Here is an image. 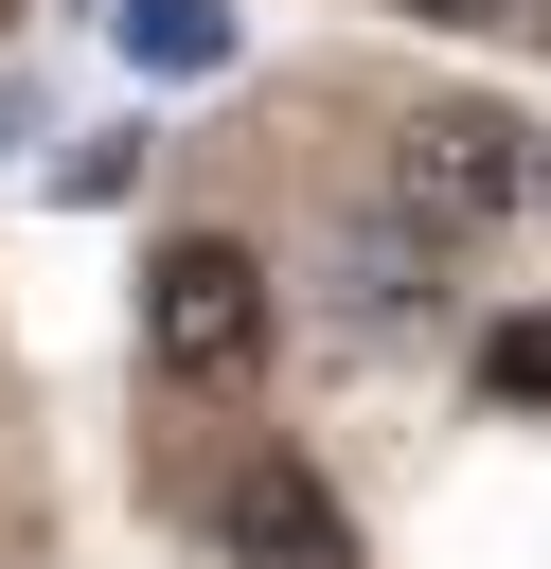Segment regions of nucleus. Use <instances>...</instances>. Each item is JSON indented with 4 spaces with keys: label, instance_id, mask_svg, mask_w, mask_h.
<instances>
[{
    "label": "nucleus",
    "instance_id": "1",
    "mask_svg": "<svg viewBox=\"0 0 551 569\" xmlns=\"http://www.w3.org/2000/svg\"><path fill=\"white\" fill-rule=\"evenodd\" d=\"M249 356H267V267H249L231 231L142 249V373H160V391H231Z\"/></svg>",
    "mask_w": 551,
    "mask_h": 569
},
{
    "label": "nucleus",
    "instance_id": "2",
    "mask_svg": "<svg viewBox=\"0 0 551 569\" xmlns=\"http://www.w3.org/2000/svg\"><path fill=\"white\" fill-rule=\"evenodd\" d=\"M391 196H409L427 231H498V213H533V196H551V160H533V142H515L498 107H444V124H409Z\"/></svg>",
    "mask_w": 551,
    "mask_h": 569
},
{
    "label": "nucleus",
    "instance_id": "3",
    "mask_svg": "<svg viewBox=\"0 0 551 569\" xmlns=\"http://www.w3.org/2000/svg\"><path fill=\"white\" fill-rule=\"evenodd\" d=\"M231 533H249V551H338V516H320L302 462H249V480H231Z\"/></svg>",
    "mask_w": 551,
    "mask_h": 569
},
{
    "label": "nucleus",
    "instance_id": "4",
    "mask_svg": "<svg viewBox=\"0 0 551 569\" xmlns=\"http://www.w3.org/2000/svg\"><path fill=\"white\" fill-rule=\"evenodd\" d=\"M124 53L142 71H231V0H124Z\"/></svg>",
    "mask_w": 551,
    "mask_h": 569
},
{
    "label": "nucleus",
    "instance_id": "5",
    "mask_svg": "<svg viewBox=\"0 0 551 569\" xmlns=\"http://www.w3.org/2000/svg\"><path fill=\"white\" fill-rule=\"evenodd\" d=\"M480 373H498L515 409H551V320H498V356H480Z\"/></svg>",
    "mask_w": 551,
    "mask_h": 569
},
{
    "label": "nucleus",
    "instance_id": "6",
    "mask_svg": "<svg viewBox=\"0 0 551 569\" xmlns=\"http://www.w3.org/2000/svg\"><path fill=\"white\" fill-rule=\"evenodd\" d=\"M409 18H444V36H498V18H533V0H409Z\"/></svg>",
    "mask_w": 551,
    "mask_h": 569
},
{
    "label": "nucleus",
    "instance_id": "7",
    "mask_svg": "<svg viewBox=\"0 0 551 569\" xmlns=\"http://www.w3.org/2000/svg\"><path fill=\"white\" fill-rule=\"evenodd\" d=\"M533 18H551V0H533Z\"/></svg>",
    "mask_w": 551,
    "mask_h": 569
},
{
    "label": "nucleus",
    "instance_id": "8",
    "mask_svg": "<svg viewBox=\"0 0 551 569\" xmlns=\"http://www.w3.org/2000/svg\"><path fill=\"white\" fill-rule=\"evenodd\" d=\"M0 18H18V0H0Z\"/></svg>",
    "mask_w": 551,
    "mask_h": 569
}]
</instances>
